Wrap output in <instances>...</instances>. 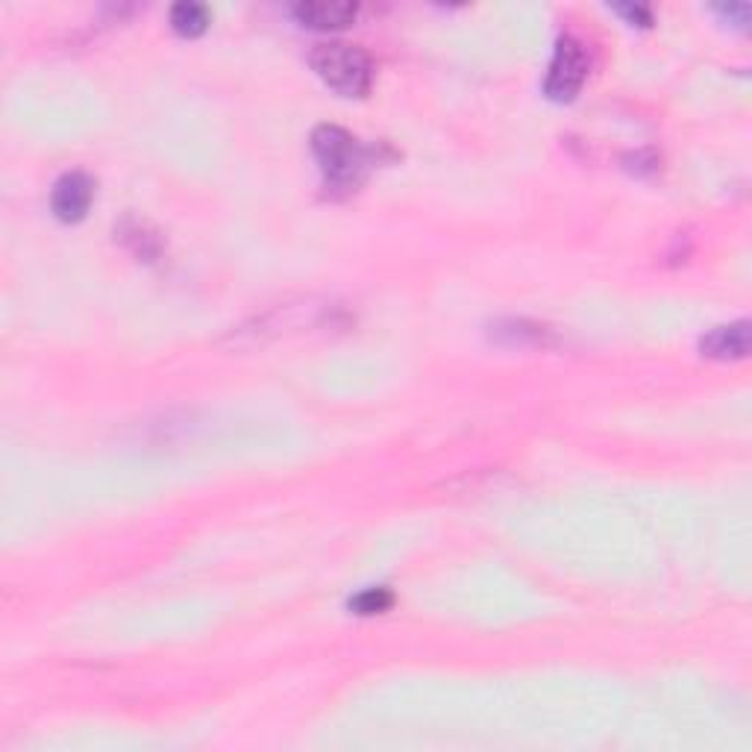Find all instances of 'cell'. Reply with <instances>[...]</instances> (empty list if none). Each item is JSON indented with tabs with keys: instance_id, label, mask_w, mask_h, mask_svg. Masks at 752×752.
<instances>
[{
	"instance_id": "obj_1",
	"label": "cell",
	"mask_w": 752,
	"mask_h": 752,
	"mask_svg": "<svg viewBox=\"0 0 752 752\" xmlns=\"http://www.w3.org/2000/svg\"><path fill=\"white\" fill-rule=\"evenodd\" d=\"M312 68L332 92L344 97H365L374 83V65L362 48L344 41H327L312 50Z\"/></svg>"
},
{
	"instance_id": "obj_2",
	"label": "cell",
	"mask_w": 752,
	"mask_h": 752,
	"mask_svg": "<svg viewBox=\"0 0 752 752\" xmlns=\"http://www.w3.org/2000/svg\"><path fill=\"white\" fill-rule=\"evenodd\" d=\"M312 150H315L324 177L338 189H353L362 183L367 165H371L365 147L359 145L348 130L332 124L318 126L312 133Z\"/></svg>"
},
{
	"instance_id": "obj_3",
	"label": "cell",
	"mask_w": 752,
	"mask_h": 752,
	"mask_svg": "<svg viewBox=\"0 0 752 752\" xmlns=\"http://www.w3.org/2000/svg\"><path fill=\"white\" fill-rule=\"evenodd\" d=\"M585 77H589V53H585V48L577 39H561L556 45L550 71H547V83H544L547 95L553 100H573Z\"/></svg>"
},
{
	"instance_id": "obj_4",
	"label": "cell",
	"mask_w": 752,
	"mask_h": 752,
	"mask_svg": "<svg viewBox=\"0 0 752 752\" xmlns=\"http://www.w3.org/2000/svg\"><path fill=\"white\" fill-rule=\"evenodd\" d=\"M92 197H95V183L86 174L74 171V174H65L57 180L53 192H50V209H53L59 221H83L88 206H92Z\"/></svg>"
},
{
	"instance_id": "obj_5",
	"label": "cell",
	"mask_w": 752,
	"mask_h": 752,
	"mask_svg": "<svg viewBox=\"0 0 752 752\" xmlns=\"http://www.w3.org/2000/svg\"><path fill=\"white\" fill-rule=\"evenodd\" d=\"M359 15L356 3H327V0H315V3H298L294 7V19L303 27L312 29H341L353 24Z\"/></svg>"
},
{
	"instance_id": "obj_6",
	"label": "cell",
	"mask_w": 752,
	"mask_h": 752,
	"mask_svg": "<svg viewBox=\"0 0 752 752\" xmlns=\"http://www.w3.org/2000/svg\"><path fill=\"white\" fill-rule=\"evenodd\" d=\"M747 353H750V324L747 320L717 327L703 338V356L708 359L729 362V359H743Z\"/></svg>"
},
{
	"instance_id": "obj_7",
	"label": "cell",
	"mask_w": 752,
	"mask_h": 752,
	"mask_svg": "<svg viewBox=\"0 0 752 752\" xmlns=\"http://www.w3.org/2000/svg\"><path fill=\"white\" fill-rule=\"evenodd\" d=\"M171 27L185 39H194L209 27V10L203 3H177L171 10Z\"/></svg>"
},
{
	"instance_id": "obj_8",
	"label": "cell",
	"mask_w": 752,
	"mask_h": 752,
	"mask_svg": "<svg viewBox=\"0 0 752 752\" xmlns=\"http://www.w3.org/2000/svg\"><path fill=\"white\" fill-rule=\"evenodd\" d=\"M391 606H395V594L388 589H367L350 603L356 615H383Z\"/></svg>"
},
{
	"instance_id": "obj_9",
	"label": "cell",
	"mask_w": 752,
	"mask_h": 752,
	"mask_svg": "<svg viewBox=\"0 0 752 752\" xmlns=\"http://www.w3.org/2000/svg\"><path fill=\"white\" fill-rule=\"evenodd\" d=\"M717 12H720V15H726V19L738 21V27H743V24L750 21V7H747V3H729V7H717Z\"/></svg>"
},
{
	"instance_id": "obj_10",
	"label": "cell",
	"mask_w": 752,
	"mask_h": 752,
	"mask_svg": "<svg viewBox=\"0 0 752 752\" xmlns=\"http://www.w3.org/2000/svg\"><path fill=\"white\" fill-rule=\"evenodd\" d=\"M620 15H627L632 24H641V27H646L650 21H653V15H650V10L646 7H618Z\"/></svg>"
}]
</instances>
